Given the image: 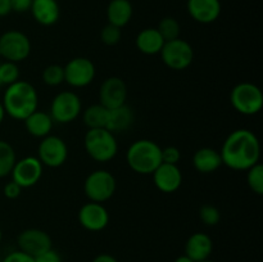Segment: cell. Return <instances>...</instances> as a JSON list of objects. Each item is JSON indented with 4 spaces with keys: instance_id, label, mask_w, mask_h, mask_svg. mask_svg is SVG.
<instances>
[{
    "instance_id": "6da1fadb",
    "label": "cell",
    "mask_w": 263,
    "mask_h": 262,
    "mask_svg": "<svg viewBox=\"0 0 263 262\" xmlns=\"http://www.w3.org/2000/svg\"><path fill=\"white\" fill-rule=\"evenodd\" d=\"M222 164L234 171H247L261 158V144L253 131L238 128L233 131L220 151Z\"/></svg>"
},
{
    "instance_id": "7a4b0ae2",
    "label": "cell",
    "mask_w": 263,
    "mask_h": 262,
    "mask_svg": "<svg viewBox=\"0 0 263 262\" xmlns=\"http://www.w3.org/2000/svg\"><path fill=\"white\" fill-rule=\"evenodd\" d=\"M5 115L17 121H25L39 108V94L32 84L23 80L8 85L3 95Z\"/></svg>"
},
{
    "instance_id": "3957f363",
    "label": "cell",
    "mask_w": 263,
    "mask_h": 262,
    "mask_svg": "<svg viewBox=\"0 0 263 262\" xmlns=\"http://www.w3.org/2000/svg\"><path fill=\"white\" fill-rule=\"evenodd\" d=\"M126 162L136 174L152 175L162 163V148L151 139H139L128 146Z\"/></svg>"
},
{
    "instance_id": "277c9868",
    "label": "cell",
    "mask_w": 263,
    "mask_h": 262,
    "mask_svg": "<svg viewBox=\"0 0 263 262\" xmlns=\"http://www.w3.org/2000/svg\"><path fill=\"white\" fill-rule=\"evenodd\" d=\"M84 148L92 161L107 163L117 156L118 141L107 128H90L85 134Z\"/></svg>"
},
{
    "instance_id": "5b68a950",
    "label": "cell",
    "mask_w": 263,
    "mask_h": 262,
    "mask_svg": "<svg viewBox=\"0 0 263 262\" xmlns=\"http://www.w3.org/2000/svg\"><path fill=\"white\" fill-rule=\"evenodd\" d=\"M230 103L234 109L243 116H254L262 110V90L252 82H240L230 92Z\"/></svg>"
},
{
    "instance_id": "8992f818",
    "label": "cell",
    "mask_w": 263,
    "mask_h": 262,
    "mask_svg": "<svg viewBox=\"0 0 263 262\" xmlns=\"http://www.w3.org/2000/svg\"><path fill=\"white\" fill-rule=\"evenodd\" d=\"M117 181L112 172L95 170L90 172L84 181V193L89 202L104 203L115 195Z\"/></svg>"
},
{
    "instance_id": "52a82bcc",
    "label": "cell",
    "mask_w": 263,
    "mask_h": 262,
    "mask_svg": "<svg viewBox=\"0 0 263 262\" xmlns=\"http://www.w3.org/2000/svg\"><path fill=\"white\" fill-rule=\"evenodd\" d=\"M82 112V102L79 94L71 90L58 92L50 103L51 120L61 125H67L79 118Z\"/></svg>"
},
{
    "instance_id": "ba28073f",
    "label": "cell",
    "mask_w": 263,
    "mask_h": 262,
    "mask_svg": "<svg viewBox=\"0 0 263 262\" xmlns=\"http://www.w3.org/2000/svg\"><path fill=\"white\" fill-rule=\"evenodd\" d=\"M31 50L30 39L22 31L9 30L0 35V54L5 61L20 63L30 57Z\"/></svg>"
},
{
    "instance_id": "9c48e42d",
    "label": "cell",
    "mask_w": 263,
    "mask_h": 262,
    "mask_svg": "<svg viewBox=\"0 0 263 262\" xmlns=\"http://www.w3.org/2000/svg\"><path fill=\"white\" fill-rule=\"evenodd\" d=\"M161 59L164 66L174 71H184L194 61V49L184 39L166 41L161 50Z\"/></svg>"
},
{
    "instance_id": "30bf717a",
    "label": "cell",
    "mask_w": 263,
    "mask_h": 262,
    "mask_svg": "<svg viewBox=\"0 0 263 262\" xmlns=\"http://www.w3.org/2000/svg\"><path fill=\"white\" fill-rule=\"evenodd\" d=\"M39 161L44 167L58 169L63 166L68 158V146L66 141L57 135H48L41 139L37 146Z\"/></svg>"
},
{
    "instance_id": "8fae6325",
    "label": "cell",
    "mask_w": 263,
    "mask_h": 262,
    "mask_svg": "<svg viewBox=\"0 0 263 262\" xmlns=\"http://www.w3.org/2000/svg\"><path fill=\"white\" fill-rule=\"evenodd\" d=\"M64 82L74 89H82L92 84L97 74L95 64L86 57H74L63 67Z\"/></svg>"
},
{
    "instance_id": "7c38bea8",
    "label": "cell",
    "mask_w": 263,
    "mask_h": 262,
    "mask_svg": "<svg viewBox=\"0 0 263 262\" xmlns=\"http://www.w3.org/2000/svg\"><path fill=\"white\" fill-rule=\"evenodd\" d=\"M43 172L44 166L37 157L27 156L15 161L10 176L12 181L20 185L22 189H28L40 181Z\"/></svg>"
},
{
    "instance_id": "4fadbf2b",
    "label": "cell",
    "mask_w": 263,
    "mask_h": 262,
    "mask_svg": "<svg viewBox=\"0 0 263 262\" xmlns=\"http://www.w3.org/2000/svg\"><path fill=\"white\" fill-rule=\"evenodd\" d=\"M17 244L20 251L30 254L33 258L53 248V241H51L50 235L46 231L36 228L25 229L23 231H21L18 234Z\"/></svg>"
},
{
    "instance_id": "5bb4252c",
    "label": "cell",
    "mask_w": 263,
    "mask_h": 262,
    "mask_svg": "<svg viewBox=\"0 0 263 262\" xmlns=\"http://www.w3.org/2000/svg\"><path fill=\"white\" fill-rule=\"evenodd\" d=\"M79 222L85 230L91 233H99L104 230L109 223V212L103 203L89 202L85 203L79 210Z\"/></svg>"
},
{
    "instance_id": "9a60e30c",
    "label": "cell",
    "mask_w": 263,
    "mask_h": 262,
    "mask_svg": "<svg viewBox=\"0 0 263 262\" xmlns=\"http://www.w3.org/2000/svg\"><path fill=\"white\" fill-rule=\"evenodd\" d=\"M127 85L121 77L110 76L102 82L99 89V103L108 109H115L126 104Z\"/></svg>"
},
{
    "instance_id": "2e32d148",
    "label": "cell",
    "mask_w": 263,
    "mask_h": 262,
    "mask_svg": "<svg viewBox=\"0 0 263 262\" xmlns=\"http://www.w3.org/2000/svg\"><path fill=\"white\" fill-rule=\"evenodd\" d=\"M152 177L157 189L166 194L177 192L182 185V172L177 164L161 163Z\"/></svg>"
},
{
    "instance_id": "e0dca14e",
    "label": "cell",
    "mask_w": 263,
    "mask_h": 262,
    "mask_svg": "<svg viewBox=\"0 0 263 262\" xmlns=\"http://www.w3.org/2000/svg\"><path fill=\"white\" fill-rule=\"evenodd\" d=\"M186 10L195 22L210 25L220 18L222 5L220 0H187Z\"/></svg>"
},
{
    "instance_id": "ac0fdd59",
    "label": "cell",
    "mask_w": 263,
    "mask_h": 262,
    "mask_svg": "<svg viewBox=\"0 0 263 262\" xmlns=\"http://www.w3.org/2000/svg\"><path fill=\"white\" fill-rule=\"evenodd\" d=\"M213 252V240L208 234L198 233L192 234L185 243V253L194 262H202L210 259Z\"/></svg>"
},
{
    "instance_id": "d6986e66",
    "label": "cell",
    "mask_w": 263,
    "mask_h": 262,
    "mask_svg": "<svg viewBox=\"0 0 263 262\" xmlns=\"http://www.w3.org/2000/svg\"><path fill=\"white\" fill-rule=\"evenodd\" d=\"M30 12L33 20L45 27L55 25L61 17V7L57 0H32Z\"/></svg>"
},
{
    "instance_id": "ffe728a7",
    "label": "cell",
    "mask_w": 263,
    "mask_h": 262,
    "mask_svg": "<svg viewBox=\"0 0 263 262\" xmlns=\"http://www.w3.org/2000/svg\"><path fill=\"white\" fill-rule=\"evenodd\" d=\"M164 43L166 41L156 27L144 28L136 35L135 39L136 49L145 55H156L161 53Z\"/></svg>"
},
{
    "instance_id": "44dd1931",
    "label": "cell",
    "mask_w": 263,
    "mask_h": 262,
    "mask_svg": "<svg viewBox=\"0 0 263 262\" xmlns=\"http://www.w3.org/2000/svg\"><path fill=\"white\" fill-rule=\"evenodd\" d=\"M193 166L200 174H213L222 166L220 152L210 146L198 149L193 156Z\"/></svg>"
},
{
    "instance_id": "7402d4cb",
    "label": "cell",
    "mask_w": 263,
    "mask_h": 262,
    "mask_svg": "<svg viewBox=\"0 0 263 262\" xmlns=\"http://www.w3.org/2000/svg\"><path fill=\"white\" fill-rule=\"evenodd\" d=\"M23 122H25V127L27 133L31 136H33V138L39 139H43L45 136L50 135L54 126V121L51 120L50 115L48 112L39 109L31 113Z\"/></svg>"
},
{
    "instance_id": "603a6c76",
    "label": "cell",
    "mask_w": 263,
    "mask_h": 262,
    "mask_svg": "<svg viewBox=\"0 0 263 262\" xmlns=\"http://www.w3.org/2000/svg\"><path fill=\"white\" fill-rule=\"evenodd\" d=\"M134 14V7L130 0H110L107 7L108 23L122 28L130 23Z\"/></svg>"
},
{
    "instance_id": "cb8c5ba5",
    "label": "cell",
    "mask_w": 263,
    "mask_h": 262,
    "mask_svg": "<svg viewBox=\"0 0 263 262\" xmlns=\"http://www.w3.org/2000/svg\"><path fill=\"white\" fill-rule=\"evenodd\" d=\"M134 121H135V115L133 108L128 107L127 104H123L115 109H109V117L105 128L113 134L125 133L134 125Z\"/></svg>"
},
{
    "instance_id": "d4e9b609",
    "label": "cell",
    "mask_w": 263,
    "mask_h": 262,
    "mask_svg": "<svg viewBox=\"0 0 263 262\" xmlns=\"http://www.w3.org/2000/svg\"><path fill=\"white\" fill-rule=\"evenodd\" d=\"M82 122L86 126L87 130L90 128H105L109 117V109L102 105L100 103L92 104L82 110Z\"/></svg>"
},
{
    "instance_id": "484cf974",
    "label": "cell",
    "mask_w": 263,
    "mask_h": 262,
    "mask_svg": "<svg viewBox=\"0 0 263 262\" xmlns=\"http://www.w3.org/2000/svg\"><path fill=\"white\" fill-rule=\"evenodd\" d=\"M17 161L15 151L8 141L0 140V179L9 176Z\"/></svg>"
},
{
    "instance_id": "4316f807",
    "label": "cell",
    "mask_w": 263,
    "mask_h": 262,
    "mask_svg": "<svg viewBox=\"0 0 263 262\" xmlns=\"http://www.w3.org/2000/svg\"><path fill=\"white\" fill-rule=\"evenodd\" d=\"M156 28L159 31L164 41H171L175 40V39H179L180 33H181V26H180L179 21L174 17L162 18Z\"/></svg>"
},
{
    "instance_id": "83f0119b",
    "label": "cell",
    "mask_w": 263,
    "mask_h": 262,
    "mask_svg": "<svg viewBox=\"0 0 263 262\" xmlns=\"http://www.w3.org/2000/svg\"><path fill=\"white\" fill-rule=\"evenodd\" d=\"M247 184L254 194H263V166L259 162L247 170Z\"/></svg>"
},
{
    "instance_id": "f1b7e54d",
    "label": "cell",
    "mask_w": 263,
    "mask_h": 262,
    "mask_svg": "<svg viewBox=\"0 0 263 262\" xmlns=\"http://www.w3.org/2000/svg\"><path fill=\"white\" fill-rule=\"evenodd\" d=\"M41 79L43 82L48 86H59L64 82V69L63 67L59 64H50V66L45 67L41 73Z\"/></svg>"
},
{
    "instance_id": "f546056e",
    "label": "cell",
    "mask_w": 263,
    "mask_h": 262,
    "mask_svg": "<svg viewBox=\"0 0 263 262\" xmlns=\"http://www.w3.org/2000/svg\"><path fill=\"white\" fill-rule=\"evenodd\" d=\"M20 80V67L14 62L4 61L0 63V82L3 86L12 85Z\"/></svg>"
},
{
    "instance_id": "4dcf8cb0",
    "label": "cell",
    "mask_w": 263,
    "mask_h": 262,
    "mask_svg": "<svg viewBox=\"0 0 263 262\" xmlns=\"http://www.w3.org/2000/svg\"><path fill=\"white\" fill-rule=\"evenodd\" d=\"M199 218L205 226H216L221 221V212L212 204H204L199 208Z\"/></svg>"
},
{
    "instance_id": "1f68e13d",
    "label": "cell",
    "mask_w": 263,
    "mask_h": 262,
    "mask_svg": "<svg viewBox=\"0 0 263 262\" xmlns=\"http://www.w3.org/2000/svg\"><path fill=\"white\" fill-rule=\"evenodd\" d=\"M122 38V32H121V28L116 27V26L107 23L104 27L100 31V40L104 45L107 46H115L117 45L121 41Z\"/></svg>"
},
{
    "instance_id": "d6a6232c",
    "label": "cell",
    "mask_w": 263,
    "mask_h": 262,
    "mask_svg": "<svg viewBox=\"0 0 263 262\" xmlns=\"http://www.w3.org/2000/svg\"><path fill=\"white\" fill-rule=\"evenodd\" d=\"M180 159H181V152L179 148L174 145L162 148V163L179 164Z\"/></svg>"
},
{
    "instance_id": "836d02e7",
    "label": "cell",
    "mask_w": 263,
    "mask_h": 262,
    "mask_svg": "<svg viewBox=\"0 0 263 262\" xmlns=\"http://www.w3.org/2000/svg\"><path fill=\"white\" fill-rule=\"evenodd\" d=\"M0 262H35V258L31 257L30 254L17 249V251H13L10 253H8Z\"/></svg>"
},
{
    "instance_id": "e575fe53",
    "label": "cell",
    "mask_w": 263,
    "mask_h": 262,
    "mask_svg": "<svg viewBox=\"0 0 263 262\" xmlns=\"http://www.w3.org/2000/svg\"><path fill=\"white\" fill-rule=\"evenodd\" d=\"M3 193H4V195L8 198V199H17V198L21 195V193H22V188L10 180V181H8L7 184L4 185V188H3Z\"/></svg>"
},
{
    "instance_id": "d590c367",
    "label": "cell",
    "mask_w": 263,
    "mask_h": 262,
    "mask_svg": "<svg viewBox=\"0 0 263 262\" xmlns=\"http://www.w3.org/2000/svg\"><path fill=\"white\" fill-rule=\"evenodd\" d=\"M35 262H62V257L55 249L50 248L49 251L35 257Z\"/></svg>"
},
{
    "instance_id": "8d00e7d4",
    "label": "cell",
    "mask_w": 263,
    "mask_h": 262,
    "mask_svg": "<svg viewBox=\"0 0 263 262\" xmlns=\"http://www.w3.org/2000/svg\"><path fill=\"white\" fill-rule=\"evenodd\" d=\"M12 3V12L26 13L30 12L32 0H10Z\"/></svg>"
},
{
    "instance_id": "74e56055",
    "label": "cell",
    "mask_w": 263,
    "mask_h": 262,
    "mask_svg": "<svg viewBox=\"0 0 263 262\" xmlns=\"http://www.w3.org/2000/svg\"><path fill=\"white\" fill-rule=\"evenodd\" d=\"M10 13H12L10 0H0V17H7Z\"/></svg>"
},
{
    "instance_id": "f35d334b",
    "label": "cell",
    "mask_w": 263,
    "mask_h": 262,
    "mask_svg": "<svg viewBox=\"0 0 263 262\" xmlns=\"http://www.w3.org/2000/svg\"><path fill=\"white\" fill-rule=\"evenodd\" d=\"M91 262H118V259L116 257H113L112 254L100 253L97 257H94V259Z\"/></svg>"
},
{
    "instance_id": "ab89813d",
    "label": "cell",
    "mask_w": 263,
    "mask_h": 262,
    "mask_svg": "<svg viewBox=\"0 0 263 262\" xmlns=\"http://www.w3.org/2000/svg\"><path fill=\"white\" fill-rule=\"evenodd\" d=\"M174 262H194V261H193L192 258H189L186 254H181V256L176 257V259H175Z\"/></svg>"
},
{
    "instance_id": "60d3db41",
    "label": "cell",
    "mask_w": 263,
    "mask_h": 262,
    "mask_svg": "<svg viewBox=\"0 0 263 262\" xmlns=\"http://www.w3.org/2000/svg\"><path fill=\"white\" fill-rule=\"evenodd\" d=\"M4 118H5V110H4V107H3V103L0 102V125L3 123Z\"/></svg>"
},
{
    "instance_id": "b9f144b4",
    "label": "cell",
    "mask_w": 263,
    "mask_h": 262,
    "mask_svg": "<svg viewBox=\"0 0 263 262\" xmlns=\"http://www.w3.org/2000/svg\"><path fill=\"white\" fill-rule=\"evenodd\" d=\"M2 240H3V231L2 229H0V243H2Z\"/></svg>"
},
{
    "instance_id": "7bdbcfd3",
    "label": "cell",
    "mask_w": 263,
    "mask_h": 262,
    "mask_svg": "<svg viewBox=\"0 0 263 262\" xmlns=\"http://www.w3.org/2000/svg\"><path fill=\"white\" fill-rule=\"evenodd\" d=\"M202 262H215V261H212V259H205V261H202Z\"/></svg>"
},
{
    "instance_id": "ee69618b",
    "label": "cell",
    "mask_w": 263,
    "mask_h": 262,
    "mask_svg": "<svg viewBox=\"0 0 263 262\" xmlns=\"http://www.w3.org/2000/svg\"><path fill=\"white\" fill-rule=\"evenodd\" d=\"M3 86V85H2V82H0V87H2Z\"/></svg>"
},
{
    "instance_id": "f6af8a7d",
    "label": "cell",
    "mask_w": 263,
    "mask_h": 262,
    "mask_svg": "<svg viewBox=\"0 0 263 262\" xmlns=\"http://www.w3.org/2000/svg\"><path fill=\"white\" fill-rule=\"evenodd\" d=\"M0 58H2V54H0Z\"/></svg>"
}]
</instances>
